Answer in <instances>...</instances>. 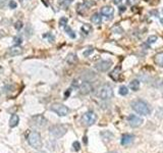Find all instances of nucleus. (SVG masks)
Wrapping results in <instances>:
<instances>
[{"instance_id":"18","label":"nucleus","mask_w":163,"mask_h":153,"mask_svg":"<svg viewBox=\"0 0 163 153\" xmlns=\"http://www.w3.org/2000/svg\"><path fill=\"white\" fill-rule=\"evenodd\" d=\"M130 88L132 89V91H138L140 89V82L138 80H132V82L130 83Z\"/></svg>"},{"instance_id":"30","label":"nucleus","mask_w":163,"mask_h":153,"mask_svg":"<svg viewBox=\"0 0 163 153\" xmlns=\"http://www.w3.org/2000/svg\"><path fill=\"white\" fill-rule=\"evenodd\" d=\"M80 143L79 142H75V143H73V149L75 150V151H79L80 150Z\"/></svg>"},{"instance_id":"1","label":"nucleus","mask_w":163,"mask_h":153,"mask_svg":"<svg viewBox=\"0 0 163 153\" xmlns=\"http://www.w3.org/2000/svg\"><path fill=\"white\" fill-rule=\"evenodd\" d=\"M132 108L137 113H139L141 115H148L151 112V108L143 100H136V101H134L132 103Z\"/></svg>"},{"instance_id":"29","label":"nucleus","mask_w":163,"mask_h":153,"mask_svg":"<svg viewBox=\"0 0 163 153\" xmlns=\"http://www.w3.org/2000/svg\"><path fill=\"white\" fill-rule=\"evenodd\" d=\"M14 40V44L16 45H19V44H21V42H23V40H21V37H16Z\"/></svg>"},{"instance_id":"23","label":"nucleus","mask_w":163,"mask_h":153,"mask_svg":"<svg viewBox=\"0 0 163 153\" xmlns=\"http://www.w3.org/2000/svg\"><path fill=\"white\" fill-rule=\"evenodd\" d=\"M127 93H129V90H127V88L125 86H121L120 88H119V94H120L121 96L127 95Z\"/></svg>"},{"instance_id":"35","label":"nucleus","mask_w":163,"mask_h":153,"mask_svg":"<svg viewBox=\"0 0 163 153\" xmlns=\"http://www.w3.org/2000/svg\"><path fill=\"white\" fill-rule=\"evenodd\" d=\"M71 2H73V0H66V1H65V4H66V5H68V4L71 3Z\"/></svg>"},{"instance_id":"40","label":"nucleus","mask_w":163,"mask_h":153,"mask_svg":"<svg viewBox=\"0 0 163 153\" xmlns=\"http://www.w3.org/2000/svg\"><path fill=\"white\" fill-rule=\"evenodd\" d=\"M109 153H118V152H116V151H113V152H109Z\"/></svg>"},{"instance_id":"36","label":"nucleus","mask_w":163,"mask_h":153,"mask_svg":"<svg viewBox=\"0 0 163 153\" xmlns=\"http://www.w3.org/2000/svg\"><path fill=\"white\" fill-rule=\"evenodd\" d=\"M120 11H125V6H120Z\"/></svg>"},{"instance_id":"43","label":"nucleus","mask_w":163,"mask_h":153,"mask_svg":"<svg viewBox=\"0 0 163 153\" xmlns=\"http://www.w3.org/2000/svg\"><path fill=\"white\" fill-rule=\"evenodd\" d=\"M162 14H163V9H162Z\"/></svg>"},{"instance_id":"12","label":"nucleus","mask_w":163,"mask_h":153,"mask_svg":"<svg viewBox=\"0 0 163 153\" xmlns=\"http://www.w3.org/2000/svg\"><path fill=\"white\" fill-rule=\"evenodd\" d=\"M132 142H134V136L130 134H125V135H123L122 138H121V145H123V146L130 145Z\"/></svg>"},{"instance_id":"3","label":"nucleus","mask_w":163,"mask_h":153,"mask_svg":"<svg viewBox=\"0 0 163 153\" xmlns=\"http://www.w3.org/2000/svg\"><path fill=\"white\" fill-rule=\"evenodd\" d=\"M98 97L102 100H108L111 99L113 97V89L111 88V86L105 84L103 86H101L98 90Z\"/></svg>"},{"instance_id":"6","label":"nucleus","mask_w":163,"mask_h":153,"mask_svg":"<svg viewBox=\"0 0 163 153\" xmlns=\"http://www.w3.org/2000/svg\"><path fill=\"white\" fill-rule=\"evenodd\" d=\"M97 121V115L93 111H88L83 115V122L86 126H92Z\"/></svg>"},{"instance_id":"32","label":"nucleus","mask_w":163,"mask_h":153,"mask_svg":"<svg viewBox=\"0 0 163 153\" xmlns=\"http://www.w3.org/2000/svg\"><path fill=\"white\" fill-rule=\"evenodd\" d=\"M6 2H7V0H0V8H3L5 6Z\"/></svg>"},{"instance_id":"39","label":"nucleus","mask_w":163,"mask_h":153,"mask_svg":"<svg viewBox=\"0 0 163 153\" xmlns=\"http://www.w3.org/2000/svg\"><path fill=\"white\" fill-rule=\"evenodd\" d=\"M19 1H21V3H23V1H28V0H19Z\"/></svg>"},{"instance_id":"11","label":"nucleus","mask_w":163,"mask_h":153,"mask_svg":"<svg viewBox=\"0 0 163 153\" xmlns=\"http://www.w3.org/2000/svg\"><path fill=\"white\" fill-rule=\"evenodd\" d=\"M21 53H23V49H21L19 45L12 46V47H10L9 50H8V54H9L10 56H17V55H21Z\"/></svg>"},{"instance_id":"25","label":"nucleus","mask_w":163,"mask_h":153,"mask_svg":"<svg viewBox=\"0 0 163 153\" xmlns=\"http://www.w3.org/2000/svg\"><path fill=\"white\" fill-rule=\"evenodd\" d=\"M67 21H68L67 17H65V16L61 17V19H59V26L60 27H65V26L67 25Z\"/></svg>"},{"instance_id":"41","label":"nucleus","mask_w":163,"mask_h":153,"mask_svg":"<svg viewBox=\"0 0 163 153\" xmlns=\"http://www.w3.org/2000/svg\"><path fill=\"white\" fill-rule=\"evenodd\" d=\"M145 1H150V0H145Z\"/></svg>"},{"instance_id":"17","label":"nucleus","mask_w":163,"mask_h":153,"mask_svg":"<svg viewBox=\"0 0 163 153\" xmlns=\"http://www.w3.org/2000/svg\"><path fill=\"white\" fill-rule=\"evenodd\" d=\"M91 21H92V23L95 24V25H100L101 21H102L101 14H94L92 15V17H91Z\"/></svg>"},{"instance_id":"14","label":"nucleus","mask_w":163,"mask_h":153,"mask_svg":"<svg viewBox=\"0 0 163 153\" xmlns=\"http://www.w3.org/2000/svg\"><path fill=\"white\" fill-rule=\"evenodd\" d=\"M66 61L69 64H75L78 62V56L75 53H69L66 56Z\"/></svg>"},{"instance_id":"21","label":"nucleus","mask_w":163,"mask_h":153,"mask_svg":"<svg viewBox=\"0 0 163 153\" xmlns=\"http://www.w3.org/2000/svg\"><path fill=\"white\" fill-rule=\"evenodd\" d=\"M82 31L85 34H89V33H91V31H92V27H91L90 25H88V24H84V25L82 26Z\"/></svg>"},{"instance_id":"26","label":"nucleus","mask_w":163,"mask_h":153,"mask_svg":"<svg viewBox=\"0 0 163 153\" xmlns=\"http://www.w3.org/2000/svg\"><path fill=\"white\" fill-rule=\"evenodd\" d=\"M93 51H94V49H93V48H89V49H87V50H85L84 51V56H86V57H88L89 55H90V54H92L93 53Z\"/></svg>"},{"instance_id":"42","label":"nucleus","mask_w":163,"mask_h":153,"mask_svg":"<svg viewBox=\"0 0 163 153\" xmlns=\"http://www.w3.org/2000/svg\"><path fill=\"white\" fill-rule=\"evenodd\" d=\"M39 153H45V152H39Z\"/></svg>"},{"instance_id":"22","label":"nucleus","mask_w":163,"mask_h":153,"mask_svg":"<svg viewBox=\"0 0 163 153\" xmlns=\"http://www.w3.org/2000/svg\"><path fill=\"white\" fill-rule=\"evenodd\" d=\"M95 4H96V2H95L94 0H84V5L86 6V7H88V8L94 6Z\"/></svg>"},{"instance_id":"2","label":"nucleus","mask_w":163,"mask_h":153,"mask_svg":"<svg viewBox=\"0 0 163 153\" xmlns=\"http://www.w3.org/2000/svg\"><path fill=\"white\" fill-rule=\"evenodd\" d=\"M28 143L34 149H40L42 147V139H41L40 134L36 131L31 132L28 136Z\"/></svg>"},{"instance_id":"16","label":"nucleus","mask_w":163,"mask_h":153,"mask_svg":"<svg viewBox=\"0 0 163 153\" xmlns=\"http://www.w3.org/2000/svg\"><path fill=\"white\" fill-rule=\"evenodd\" d=\"M154 60H155V63L159 66L163 67V52H159L155 55L154 57Z\"/></svg>"},{"instance_id":"13","label":"nucleus","mask_w":163,"mask_h":153,"mask_svg":"<svg viewBox=\"0 0 163 153\" xmlns=\"http://www.w3.org/2000/svg\"><path fill=\"white\" fill-rule=\"evenodd\" d=\"M113 12H114V8L112 7V6H104V7H102V9H101V14H103V15H105V16H107V19L108 17H111L112 16V14H113Z\"/></svg>"},{"instance_id":"24","label":"nucleus","mask_w":163,"mask_h":153,"mask_svg":"<svg viewBox=\"0 0 163 153\" xmlns=\"http://www.w3.org/2000/svg\"><path fill=\"white\" fill-rule=\"evenodd\" d=\"M156 41H157V36H155V35H152V36H149L147 42H148V44H154Z\"/></svg>"},{"instance_id":"31","label":"nucleus","mask_w":163,"mask_h":153,"mask_svg":"<svg viewBox=\"0 0 163 153\" xmlns=\"http://www.w3.org/2000/svg\"><path fill=\"white\" fill-rule=\"evenodd\" d=\"M44 37H48V39L50 40V42H53V41H54V37L52 36L51 34H46V35H44Z\"/></svg>"},{"instance_id":"38","label":"nucleus","mask_w":163,"mask_h":153,"mask_svg":"<svg viewBox=\"0 0 163 153\" xmlns=\"http://www.w3.org/2000/svg\"><path fill=\"white\" fill-rule=\"evenodd\" d=\"M160 23H161L162 26H163V19H160Z\"/></svg>"},{"instance_id":"7","label":"nucleus","mask_w":163,"mask_h":153,"mask_svg":"<svg viewBox=\"0 0 163 153\" xmlns=\"http://www.w3.org/2000/svg\"><path fill=\"white\" fill-rule=\"evenodd\" d=\"M143 119H141L140 117H137L135 114H130L127 117V122L130 127L132 128H137V127H140L143 124Z\"/></svg>"},{"instance_id":"4","label":"nucleus","mask_w":163,"mask_h":153,"mask_svg":"<svg viewBox=\"0 0 163 153\" xmlns=\"http://www.w3.org/2000/svg\"><path fill=\"white\" fill-rule=\"evenodd\" d=\"M66 131H67V129L65 128L64 126H61V124H55V126H52L51 128H50L49 132L52 136H54L55 138H60V137L64 136Z\"/></svg>"},{"instance_id":"9","label":"nucleus","mask_w":163,"mask_h":153,"mask_svg":"<svg viewBox=\"0 0 163 153\" xmlns=\"http://www.w3.org/2000/svg\"><path fill=\"white\" fill-rule=\"evenodd\" d=\"M32 124L38 128H43L47 124V119L43 115H36L32 119Z\"/></svg>"},{"instance_id":"15","label":"nucleus","mask_w":163,"mask_h":153,"mask_svg":"<svg viewBox=\"0 0 163 153\" xmlns=\"http://www.w3.org/2000/svg\"><path fill=\"white\" fill-rule=\"evenodd\" d=\"M19 115L12 114L11 117H10V119H9V127L10 128H14V127H16L17 124H19Z\"/></svg>"},{"instance_id":"20","label":"nucleus","mask_w":163,"mask_h":153,"mask_svg":"<svg viewBox=\"0 0 163 153\" xmlns=\"http://www.w3.org/2000/svg\"><path fill=\"white\" fill-rule=\"evenodd\" d=\"M64 30H65V32H66V34L68 35V36L70 37L71 39H75V33L73 32V30H71L70 27H68V26H65Z\"/></svg>"},{"instance_id":"33","label":"nucleus","mask_w":163,"mask_h":153,"mask_svg":"<svg viewBox=\"0 0 163 153\" xmlns=\"http://www.w3.org/2000/svg\"><path fill=\"white\" fill-rule=\"evenodd\" d=\"M137 1H138V0H127V2H129L130 4H135Z\"/></svg>"},{"instance_id":"19","label":"nucleus","mask_w":163,"mask_h":153,"mask_svg":"<svg viewBox=\"0 0 163 153\" xmlns=\"http://www.w3.org/2000/svg\"><path fill=\"white\" fill-rule=\"evenodd\" d=\"M119 76H120V66H118L117 69H115L111 74H110V76L113 79L114 81H117L119 79Z\"/></svg>"},{"instance_id":"34","label":"nucleus","mask_w":163,"mask_h":153,"mask_svg":"<svg viewBox=\"0 0 163 153\" xmlns=\"http://www.w3.org/2000/svg\"><path fill=\"white\" fill-rule=\"evenodd\" d=\"M112 1H113L114 4H119L121 1H122V0H112Z\"/></svg>"},{"instance_id":"5","label":"nucleus","mask_w":163,"mask_h":153,"mask_svg":"<svg viewBox=\"0 0 163 153\" xmlns=\"http://www.w3.org/2000/svg\"><path fill=\"white\" fill-rule=\"evenodd\" d=\"M50 109H51L53 112H55L56 114L59 115V117H65V115H67V113L69 112V109L65 105H63V104H60V103L52 104Z\"/></svg>"},{"instance_id":"28","label":"nucleus","mask_w":163,"mask_h":153,"mask_svg":"<svg viewBox=\"0 0 163 153\" xmlns=\"http://www.w3.org/2000/svg\"><path fill=\"white\" fill-rule=\"evenodd\" d=\"M23 27V23H21V21H17L16 23L14 24V28H16V30H21Z\"/></svg>"},{"instance_id":"8","label":"nucleus","mask_w":163,"mask_h":153,"mask_svg":"<svg viewBox=\"0 0 163 153\" xmlns=\"http://www.w3.org/2000/svg\"><path fill=\"white\" fill-rule=\"evenodd\" d=\"M111 65H112V62L110 60H102V61H100V62H98L97 64L95 65V67H96L97 71L104 73V71H107L108 69L111 67Z\"/></svg>"},{"instance_id":"10","label":"nucleus","mask_w":163,"mask_h":153,"mask_svg":"<svg viewBox=\"0 0 163 153\" xmlns=\"http://www.w3.org/2000/svg\"><path fill=\"white\" fill-rule=\"evenodd\" d=\"M79 88H80L81 94H83V95H87V94H89L92 91V85L89 82H82Z\"/></svg>"},{"instance_id":"37","label":"nucleus","mask_w":163,"mask_h":153,"mask_svg":"<svg viewBox=\"0 0 163 153\" xmlns=\"http://www.w3.org/2000/svg\"><path fill=\"white\" fill-rule=\"evenodd\" d=\"M69 93H70V91H66V92H65V94H64V96H65V97H67V96H68L69 95Z\"/></svg>"},{"instance_id":"27","label":"nucleus","mask_w":163,"mask_h":153,"mask_svg":"<svg viewBox=\"0 0 163 153\" xmlns=\"http://www.w3.org/2000/svg\"><path fill=\"white\" fill-rule=\"evenodd\" d=\"M8 5H9V7L11 8V9H14V8H16L17 4L14 0H10V1L8 2Z\"/></svg>"}]
</instances>
